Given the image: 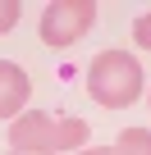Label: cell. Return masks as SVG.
<instances>
[{
  "label": "cell",
  "instance_id": "1",
  "mask_svg": "<svg viewBox=\"0 0 151 155\" xmlns=\"http://www.w3.org/2000/svg\"><path fill=\"white\" fill-rule=\"evenodd\" d=\"M87 96L101 110H128L142 96V59H133L128 50H101L87 64Z\"/></svg>",
  "mask_w": 151,
  "mask_h": 155
},
{
  "label": "cell",
  "instance_id": "2",
  "mask_svg": "<svg viewBox=\"0 0 151 155\" xmlns=\"http://www.w3.org/2000/svg\"><path fill=\"white\" fill-rule=\"evenodd\" d=\"M87 123L83 119H55L46 110H28L9 123V150H46V155H60V150H78L87 146Z\"/></svg>",
  "mask_w": 151,
  "mask_h": 155
},
{
  "label": "cell",
  "instance_id": "3",
  "mask_svg": "<svg viewBox=\"0 0 151 155\" xmlns=\"http://www.w3.org/2000/svg\"><path fill=\"white\" fill-rule=\"evenodd\" d=\"M96 23V0H55V5H46L41 14V41L64 50L73 41H83Z\"/></svg>",
  "mask_w": 151,
  "mask_h": 155
},
{
  "label": "cell",
  "instance_id": "4",
  "mask_svg": "<svg viewBox=\"0 0 151 155\" xmlns=\"http://www.w3.org/2000/svg\"><path fill=\"white\" fill-rule=\"evenodd\" d=\"M28 96H32L28 73H23L19 64H9V59H0V119H9V123H14V119L23 114Z\"/></svg>",
  "mask_w": 151,
  "mask_h": 155
},
{
  "label": "cell",
  "instance_id": "5",
  "mask_svg": "<svg viewBox=\"0 0 151 155\" xmlns=\"http://www.w3.org/2000/svg\"><path fill=\"white\" fill-rule=\"evenodd\" d=\"M110 155H151V132L146 128H124L119 141L110 146Z\"/></svg>",
  "mask_w": 151,
  "mask_h": 155
},
{
  "label": "cell",
  "instance_id": "6",
  "mask_svg": "<svg viewBox=\"0 0 151 155\" xmlns=\"http://www.w3.org/2000/svg\"><path fill=\"white\" fill-rule=\"evenodd\" d=\"M19 14H23V9H19V0H0V37L19 23Z\"/></svg>",
  "mask_w": 151,
  "mask_h": 155
},
{
  "label": "cell",
  "instance_id": "7",
  "mask_svg": "<svg viewBox=\"0 0 151 155\" xmlns=\"http://www.w3.org/2000/svg\"><path fill=\"white\" fill-rule=\"evenodd\" d=\"M133 41H137L142 50H151V14H142V18L133 23Z\"/></svg>",
  "mask_w": 151,
  "mask_h": 155
},
{
  "label": "cell",
  "instance_id": "8",
  "mask_svg": "<svg viewBox=\"0 0 151 155\" xmlns=\"http://www.w3.org/2000/svg\"><path fill=\"white\" fill-rule=\"evenodd\" d=\"M78 155H110V146H83Z\"/></svg>",
  "mask_w": 151,
  "mask_h": 155
},
{
  "label": "cell",
  "instance_id": "9",
  "mask_svg": "<svg viewBox=\"0 0 151 155\" xmlns=\"http://www.w3.org/2000/svg\"><path fill=\"white\" fill-rule=\"evenodd\" d=\"M9 155H46V150H9Z\"/></svg>",
  "mask_w": 151,
  "mask_h": 155
}]
</instances>
